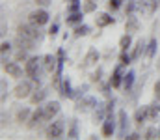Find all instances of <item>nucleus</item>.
Listing matches in <instances>:
<instances>
[{"instance_id":"nucleus-3","label":"nucleus","mask_w":160,"mask_h":140,"mask_svg":"<svg viewBox=\"0 0 160 140\" xmlns=\"http://www.w3.org/2000/svg\"><path fill=\"white\" fill-rule=\"evenodd\" d=\"M63 129H65V120L63 118L52 122L47 127V138H62L63 137Z\"/></svg>"},{"instance_id":"nucleus-9","label":"nucleus","mask_w":160,"mask_h":140,"mask_svg":"<svg viewBox=\"0 0 160 140\" xmlns=\"http://www.w3.org/2000/svg\"><path fill=\"white\" fill-rule=\"evenodd\" d=\"M114 133H116V122H114V114H110L102 122V137L110 138V137H114Z\"/></svg>"},{"instance_id":"nucleus-18","label":"nucleus","mask_w":160,"mask_h":140,"mask_svg":"<svg viewBox=\"0 0 160 140\" xmlns=\"http://www.w3.org/2000/svg\"><path fill=\"white\" fill-rule=\"evenodd\" d=\"M134 80H136V73H134L132 69L127 71L125 77H123V90H125V92H130L132 86H134Z\"/></svg>"},{"instance_id":"nucleus-37","label":"nucleus","mask_w":160,"mask_h":140,"mask_svg":"<svg viewBox=\"0 0 160 140\" xmlns=\"http://www.w3.org/2000/svg\"><path fill=\"white\" fill-rule=\"evenodd\" d=\"M157 137H158V133L151 127V129H147V131H145V137H143V138H157Z\"/></svg>"},{"instance_id":"nucleus-8","label":"nucleus","mask_w":160,"mask_h":140,"mask_svg":"<svg viewBox=\"0 0 160 140\" xmlns=\"http://www.w3.org/2000/svg\"><path fill=\"white\" fill-rule=\"evenodd\" d=\"M2 62H4V71L9 77H13V79H21L22 77V69H21V65L17 62H8V60H2Z\"/></svg>"},{"instance_id":"nucleus-1","label":"nucleus","mask_w":160,"mask_h":140,"mask_svg":"<svg viewBox=\"0 0 160 140\" xmlns=\"http://www.w3.org/2000/svg\"><path fill=\"white\" fill-rule=\"evenodd\" d=\"M41 62H43V58H38V56H34V58L26 60V67H24V73H26V77H28V79H32L36 84H39Z\"/></svg>"},{"instance_id":"nucleus-45","label":"nucleus","mask_w":160,"mask_h":140,"mask_svg":"<svg viewBox=\"0 0 160 140\" xmlns=\"http://www.w3.org/2000/svg\"><path fill=\"white\" fill-rule=\"evenodd\" d=\"M93 2H95V0H93Z\"/></svg>"},{"instance_id":"nucleus-6","label":"nucleus","mask_w":160,"mask_h":140,"mask_svg":"<svg viewBox=\"0 0 160 140\" xmlns=\"http://www.w3.org/2000/svg\"><path fill=\"white\" fill-rule=\"evenodd\" d=\"M30 23L36 26H43L48 23V11L47 9H36L30 13Z\"/></svg>"},{"instance_id":"nucleus-43","label":"nucleus","mask_w":160,"mask_h":140,"mask_svg":"<svg viewBox=\"0 0 160 140\" xmlns=\"http://www.w3.org/2000/svg\"><path fill=\"white\" fill-rule=\"evenodd\" d=\"M65 2H73V0H65Z\"/></svg>"},{"instance_id":"nucleus-33","label":"nucleus","mask_w":160,"mask_h":140,"mask_svg":"<svg viewBox=\"0 0 160 140\" xmlns=\"http://www.w3.org/2000/svg\"><path fill=\"white\" fill-rule=\"evenodd\" d=\"M67 137H69V138H77V137H78V127H77V122H73V123H71V129H69Z\"/></svg>"},{"instance_id":"nucleus-35","label":"nucleus","mask_w":160,"mask_h":140,"mask_svg":"<svg viewBox=\"0 0 160 140\" xmlns=\"http://www.w3.org/2000/svg\"><path fill=\"white\" fill-rule=\"evenodd\" d=\"M77 11H80V0H73L69 6V13H77Z\"/></svg>"},{"instance_id":"nucleus-11","label":"nucleus","mask_w":160,"mask_h":140,"mask_svg":"<svg viewBox=\"0 0 160 140\" xmlns=\"http://www.w3.org/2000/svg\"><path fill=\"white\" fill-rule=\"evenodd\" d=\"M41 122H45V114H43V106H38V108L32 112L30 120H28V129H34L36 125H39Z\"/></svg>"},{"instance_id":"nucleus-23","label":"nucleus","mask_w":160,"mask_h":140,"mask_svg":"<svg viewBox=\"0 0 160 140\" xmlns=\"http://www.w3.org/2000/svg\"><path fill=\"white\" fill-rule=\"evenodd\" d=\"M157 49H158V41H157V38H151V41L147 43V49H145L147 58H153V56L157 54Z\"/></svg>"},{"instance_id":"nucleus-5","label":"nucleus","mask_w":160,"mask_h":140,"mask_svg":"<svg viewBox=\"0 0 160 140\" xmlns=\"http://www.w3.org/2000/svg\"><path fill=\"white\" fill-rule=\"evenodd\" d=\"M95 106H97V99L91 97V95H84L82 99H78V103H77V110L78 112H89Z\"/></svg>"},{"instance_id":"nucleus-4","label":"nucleus","mask_w":160,"mask_h":140,"mask_svg":"<svg viewBox=\"0 0 160 140\" xmlns=\"http://www.w3.org/2000/svg\"><path fill=\"white\" fill-rule=\"evenodd\" d=\"M32 80V79H30ZM30 80H22V82H19L17 86H15V90H13V95L17 97V99H24V97H30L32 95V82Z\"/></svg>"},{"instance_id":"nucleus-10","label":"nucleus","mask_w":160,"mask_h":140,"mask_svg":"<svg viewBox=\"0 0 160 140\" xmlns=\"http://www.w3.org/2000/svg\"><path fill=\"white\" fill-rule=\"evenodd\" d=\"M99 58H101L99 50H97V49H89V50H88V54L84 56V64H82V67H91V65H97Z\"/></svg>"},{"instance_id":"nucleus-28","label":"nucleus","mask_w":160,"mask_h":140,"mask_svg":"<svg viewBox=\"0 0 160 140\" xmlns=\"http://www.w3.org/2000/svg\"><path fill=\"white\" fill-rule=\"evenodd\" d=\"M89 32H91V28H89L88 24H78V26H75V36H77V38L88 36Z\"/></svg>"},{"instance_id":"nucleus-31","label":"nucleus","mask_w":160,"mask_h":140,"mask_svg":"<svg viewBox=\"0 0 160 140\" xmlns=\"http://www.w3.org/2000/svg\"><path fill=\"white\" fill-rule=\"evenodd\" d=\"M123 4V0H108V9L110 11H118Z\"/></svg>"},{"instance_id":"nucleus-26","label":"nucleus","mask_w":160,"mask_h":140,"mask_svg":"<svg viewBox=\"0 0 160 140\" xmlns=\"http://www.w3.org/2000/svg\"><path fill=\"white\" fill-rule=\"evenodd\" d=\"M132 43V34H125L119 39V49L121 50H128V47Z\"/></svg>"},{"instance_id":"nucleus-19","label":"nucleus","mask_w":160,"mask_h":140,"mask_svg":"<svg viewBox=\"0 0 160 140\" xmlns=\"http://www.w3.org/2000/svg\"><path fill=\"white\" fill-rule=\"evenodd\" d=\"M106 114H108V112H106V106H104L102 103H97V106L93 108V122H95V123L102 122Z\"/></svg>"},{"instance_id":"nucleus-16","label":"nucleus","mask_w":160,"mask_h":140,"mask_svg":"<svg viewBox=\"0 0 160 140\" xmlns=\"http://www.w3.org/2000/svg\"><path fill=\"white\" fill-rule=\"evenodd\" d=\"M15 43H17V47H19V49H26V50L36 49V41H34V39H28V38H24V36H21V34H17Z\"/></svg>"},{"instance_id":"nucleus-20","label":"nucleus","mask_w":160,"mask_h":140,"mask_svg":"<svg viewBox=\"0 0 160 140\" xmlns=\"http://www.w3.org/2000/svg\"><path fill=\"white\" fill-rule=\"evenodd\" d=\"M84 15V11H77V13H69V17L65 19V23H67V26H78L82 24V17Z\"/></svg>"},{"instance_id":"nucleus-42","label":"nucleus","mask_w":160,"mask_h":140,"mask_svg":"<svg viewBox=\"0 0 160 140\" xmlns=\"http://www.w3.org/2000/svg\"><path fill=\"white\" fill-rule=\"evenodd\" d=\"M155 95H157V97H160V80L155 84Z\"/></svg>"},{"instance_id":"nucleus-15","label":"nucleus","mask_w":160,"mask_h":140,"mask_svg":"<svg viewBox=\"0 0 160 140\" xmlns=\"http://www.w3.org/2000/svg\"><path fill=\"white\" fill-rule=\"evenodd\" d=\"M145 120H149V105H147V106H140V108H136V112H134V122H136L138 125H142Z\"/></svg>"},{"instance_id":"nucleus-22","label":"nucleus","mask_w":160,"mask_h":140,"mask_svg":"<svg viewBox=\"0 0 160 140\" xmlns=\"http://www.w3.org/2000/svg\"><path fill=\"white\" fill-rule=\"evenodd\" d=\"M62 95L63 97H67V99H73V95H75V90H73V86H71V80L69 79H65L63 80V84H62Z\"/></svg>"},{"instance_id":"nucleus-29","label":"nucleus","mask_w":160,"mask_h":140,"mask_svg":"<svg viewBox=\"0 0 160 140\" xmlns=\"http://www.w3.org/2000/svg\"><path fill=\"white\" fill-rule=\"evenodd\" d=\"M95 9H97V2H93V0H86V4L82 6V11L84 13H91Z\"/></svg>"},{"instance_id":"nucleus-32","label":"nucleus","mask_w":160,"mask_h":140,"mask_svg":"<svg viewBox=\"0 0 160 140\" xmlns=\"http://www.w3.org/2000/svg\"><path fill=\"white\" fill-rule=\"evenodd\" d=\"M140 4H138V0H128V4H127V15H132L134 13V9L138 8Z\"/></svg>"},{"instance_id":"nucleus-38","label":"nucleus","mask_w":160,"mask_h":140,"mask_svg":"<svg viewBox=\"0 0 160 140\" xmlns=\"http://www.w3.org/2000/svg\"><path fill=\"white\" fill-rule=\"evenodd\" d=\"M56 34H58V24H56V23H54V24H52V26H50V28H48V36H50V38H54V36H56Z\"/></svg>"},{"instance_id":"nucleus-39","label":"nucleus","mask_w":160,"mask_h":140,"mask_svg":"<svg viewBox=\"0 0 160 140\" xmlns=\"http://www.w3.org/2000/svg\"><path fill=\"white\" fill-rule=\"evenodd\" d=\"M101 73H102V71H101V69H97V73H93V75H91V82H99V80H101Z\"/></svg>"},{"instance_id":"nucleus-44","label":"nucleus","mask_w":160,"mask_h":140,"mask_svg":"<svg viewBox=\"0 0 160 140\" xmlns=\"http://www.w3.org/2000/svg\"><path fill=\"white\" fill-rule=\"evenodd\" d=\"M158 138H160V131H158Z\"/></svg>"},{"instance_id":"nucleus-36","label":"nucleus","mask_w":160,"mask_h":140,"mask_svg":"<svg viewBox=\"0 0 160 140\" xmlns=\"http://www.w3.org/2000/svg\"><path fill=\"white\" fill-rule=\"evenodd\" d=\"M21 60H28L26 49H19V52H17V62H21Z\"/></svg>"},{"instance_id":"nucleus-7","label":"nucleus","mask_w":160,"mask_h":140,"mask_svg":"<svg viewBox=\"0 0 160 140\" xmlns=\"http://www.w3.org/2000/svg\"><path fill=\"white\" fill-rule=\"evenodd\" d=\"M43 114H45V122L52 120L54 116H58V114H60V103H58V101L45 103V105H43Z\"/></svg>"},{"instance_id":"nucleus-21","label":"nucleus","mask_w":160,"mask_h":140,"mask_svg":"<svg viewBox=\"0 0 160 140\" xmlns=\"http://www.w3.org/2000/svg\"><path fill=\"white\" fill-rule=\"evenodd\" d=\"M127 125H128L127 110H119V133H121V137H123V138H125V133H127Z\"/></svg>"},{"instance_id":"nucleus-27","label":"nucleus","mask_w":160,"mask_h":140,"mask_svg":"<svg viewBox=\"0 0 160 140\" xmlns=\"http://www.w3.org/2000/svg\"><path fill=\"white\" fill-rule=\"evenodd\" d=\"M28 116H30V110H28V108H19L15 120H17L19 123H22V122H28Z\"/></svg>"},{"instance_id":"nucleus-25","label":"nucleus","mask_w":160,"mask_h":140,"mask_svg":"<svg viewBox=\"0 0 160 140\" xmlns=\"http://www.w3.org/2000/svg\"><path fill=\"white\" fill-rule=\"evenodd\" d=\"M47 93H48L47 90H36V92L30 95V99H32V103H36V105H38V103H41V101L47 97Z\"/></svg>"},{"instance_id":"nucleus-2","label":"nucleus","mask_w":160,"mask_h":140,"mask_svg":"<svg viewBox=\"0 0 160 140\" xmlns=\"http://www.w3.org/2000/svg\"><path fill=\"white\" fill-rule=\"evenodd\" d=\"M17 34H21V36H24V38H28V39H34L36 43H41L43 41V34H41L39 26H36V24H21L19 28H17Z\"/></svg>"},{"instance_id":"nucleus-13","label":"nucleus","mask_w":160,"mask_h":140,"mask_svg":"<svg viewBox=\"0 0 160 140\" xmlns=\"http://www.w3.org/2000/svg\"><path fill=\"white\" fill-rule=\"evenodd\" d=\"M43 67H45L47 73H52V71L58 67V56H54V54H45V56H43Z\"/></svg>"},{"instance_id":"nucleus-34","label":"nucleus","mask_w":160,"mask_h":140,"mask_svg":"<svg viewBox=\"0 0 160 140\" xmlns=\"http://www.w3.org/2000/svg\"><path fill=\"white\" fill-rule=\"evenodd\" d=\"M11 50V45L8 43V41H2V45H0V52H2V60H6V54Z\"/></svg>"},{"instance_id":"nucleus-17","label":"nucleus","mask_w":160,"mask_h":140,"mask_svg":"<svg viewBox=\"0 0 160 140\" xmlns=\"http://www.w3.org/2000/svg\"><path fill=\"white\" fill-rule=\"evenodd\" d=\"M138 28H140V21H138V17L128 15L127 23H125V32H127V34H134V32H138Z\"/></svg>"},{"instance_id":"nucleus-24","label":"nucleus","mask_w":160,"mask_h":140,"mask_svg":"<svg viewBox=\"0 0 160 140\" xmlns=\"http://www.w3.org/2000/svg\"><path fill=\"white\" fill-rule=\"evenodd\" d=\"M145 47H147V45H145V41H143V39H140V41L136 43V47H134L132 54H130V56H132V60H138V58H140V54L145 50Z\"/></svg>"},{"instance_id":"nucleus-14","label":"nucleus","mask_w":160,"mask_h":140,"mask_svg":"<svg viewBox=\"0 0 160 140\" xmlns=\"http://www.w3.org/2000/svg\"><path fill=\"white\" fill-rule=\"evenodd\" d=\"M95 24H97L99 28H104V26H108V24H114V17H112L110 13H97Z\"/></svg>"},{"instance_id":"nucleus-40","label":"nucleus","mask_w":160,"mask_h":140,"mask_svg":"<svg viewBox=\"0 0 160 140\" xmlns=\"http://www.w3.org/2000/svg\"><path fill=\"white\" fill-rule=\"evenodd\" d=\"M36 4H38V6H43V8H47V6L50 4V0H36Z\"/></svg>"},{"instance_id":"nucleus-41","label":"nucleus","mask_w":160,"mask_h":140,"mask_svg":"<svg viewBox=\"0 0 160 140\" xmlns=\"http://www.w3.org/2000/svg\"><path fill=\"white\" fill-rule=\"evenodd\" d=\"M125 138H128V140H136V138H140V135L138 133H130L128 137H125Z\"/></svg>"},{"instance_id":"nucleus-12","label":"nucleus","mask_w":160,"mask_h":140,"mask_svg":"<svg viewBox=\"0 0 160 140\" xmlns=\"http://www.w3.org/2000/svg\"><path fill=\"white\" fill-rule=\"evenodd\" d=\"M123 65H118L116 69H114V73H112V79H110V86L112 88H121L123 86V77H125V73H123V69H121Z\"/></svg>"},{"instance_id":"nucleus-30","label":"nucleus","mask_w":160,"mask_h":140,"mask_svg":"<svg viewBox=\"0 0 160 140\" xmlns=\"http://www.w3.org/2000/svg\"><path fill=\"white\" fill-rule=\"evenodd\" d=\"M130 60H132V56H130V54H127V50H121V56H119V64H121V65H128V64H130Z\"/></svg>"}]
</instances>
